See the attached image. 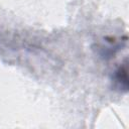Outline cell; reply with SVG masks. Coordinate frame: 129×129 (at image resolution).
<instances>
[{
    "mask_svg": "<svg viewBox=\"0 0 129 129\" xmlns=\"http://www.w3.org/2000/svg\"><path fill=\"white\" fill-rule=\"evenodd\" d=\"M116 80L121 85V87H124V89H127V67L123 66L118 69L116 72Z\"/></svg>",
    "mask_w": 129,
    "mask_h": 129,
    "instance_id": "cell-1",
    "label": "cell"
}]
</instances>
